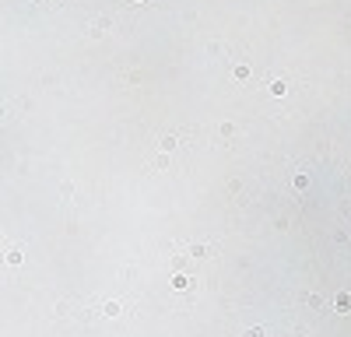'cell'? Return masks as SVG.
Wrapping results in <instances>:
<instances>
[{"label":"cell","instance_id":"6da1fadb","mask_svg":"<svg viewBox=\"0 0 351 337\" xmlns=\"http://www.w3.org/2000/svg\"><path fill=\"white\" fill-rule=\"evenodd\" d=\"M334 305H337V313H351V295H348V291H341Z\"/></svg>","mask_w":351,"mask_h":337},{"label":"cell","instance_id":"7a4b0ae2","mask_svg":"<svg viewBox=\"0 0 351 337\" xmlns=\"http://www.w3.org/2000/svg\"><path fill=\"white\" fill-rule=\"evenodd\" d=\"M190 257H207V246H204V242H193V246H190Z\"/></svg>","mask_w":351,"mask_h":337},{"label":"cell","instance_id":"3957f363","mask_svg":"<svg viewBox=\"0 0 351 337\" xmlns=\"http://www.w3.org/2000/svg\"><path fill=\"white\" fill-rule=\"evenodd\" d=\"M102 313H106V316H120V302H106V305H102Z\"/></svg>","mask_w":351,"mask_h":337},{"label":"cell","instance_id":"277c9868","mask_svg":"<svg viewBox=\"0 0 351 337\" xmlns=\"http://www.w3.org/2000/svg\"><path fill=\"white\" fill-rule=\"evenodd\" d=\"M7 263H21V250H18V246H11V250H7Z\"/></svg>","mask_w":351,"mask_h":337},{"label":"cell","instance_id":"5b68a950","mask_svg":"<svg viewBox=\"0 0 351 337\" xmlns=\"http://www.w3.org/2000/svg\"><path fill=\"white\" fill-rule=\"evenodd\" d=\"M172 285H176V288H190V277H186V274H176Z\"/></svg>","mask_w":351,"mask_h":337},{"label":"cell","instance_id":"8992f818","mask_svg":"<svg viewBox=\"0 0 351 337\" xmlns=\"http://www.w3.org/2000/svg\"><path fill=\"white\" fill-rule=\"evenodd\" d=\"M246 78H250V67L239 64V67H236V81H246Z\"/></svg>","mask_w":351,"mask_h":337},{"label":"cell","instance_id":"52a82bcc","mask_svg":"<svg viewBox=\"0 0 351 337\" xmlns=\"http://www.w3.org/2000/svg\"><path fill=\"white\" fill-rule=\"evenodd\" d=\"M271 92H274V95H285V92H288V84H285V81H274V84H271Z\"/></svg>","mask_w":351,"mask_h":337},{"label":"cell","instance_id":"ba28073f","mask_svg":"<svg viewBox=\"0 0 351 337\" xmlns=\"http://www.w3.org/2000/svg\"><path fill=\"white\" fill-rule=\"evenodd\" d=\"M176 148V137H162V151H172Z\"/></svg>","mask_w":351,"mask_h":337},{"label":"cell","instance_id":"9c48e42d","mask_svg":"<svg viewBox=\"0 0 351 337\" xmlns=\"http://www.w3.org/2000/svg\"><path fill=\"white\" fill-rule=\"evenodd\" d=\"M242 337H263V327H250V330H246Z\"/></svg>","mask_w":351,"mask_h":337}]
</instances>
